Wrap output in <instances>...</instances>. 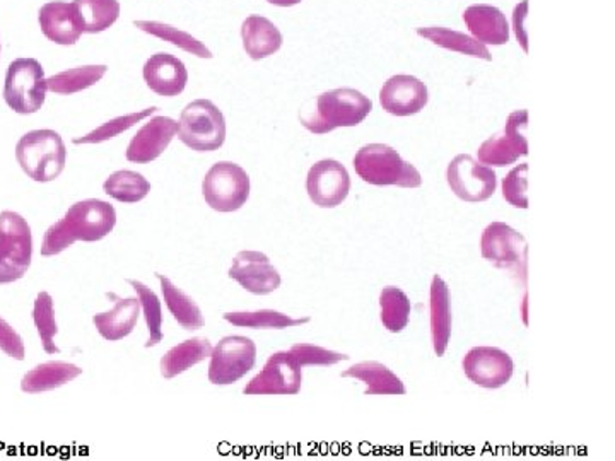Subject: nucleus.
Instances as JSON below:
<instances>
[{
	"instance_id": "obj_1",
	"label": "nucleus",
	"mask_w": 615,
	"mask_h": 461,
	"mask_svg": "<svg viewBox=\"0 0 615 461\" xmlns=\"http://www.w3.org/2000/svg\"><path fill=\"white\" fill-rule=\"evenodd\" d=\"M115 226L116 210L110 201L84 198L70 206L64 218L47 229L39 253L50 258L75 246L78 241L96 243L113 233Z\"/></svg>"
},
{
	"instance_id": "obj_2",
	"label": "nucleus",
	"mask_w": 615,
	"mask_h": 461,
	"mask_svg": "<svg viewBox=\"0 0 615 461\" xmlns=\"http://www.w3.org/2000/svg\"><path fill=\"white\" fill-rule=\"evenodd\" d=\"M373 103L361 91L351 88L326 91L305 106L299 122L311 134H329L335 128L356 127L372 113Z\"/></svg>"
},
{
	"instance_id": "obj_3",
	"label": "nucleus",
	"mask_w": 615,
	"mask_h": 461,
	"mask_svg": "<svg viewBox=\"0 0 615 461\" xmlns=\"http://www.w3.org/2000/svg\"><path fill=\"white\" fill-rule=\"evenodd\" d=\"M16 160L24 175L33 182H55L66 170V142L60 134L50 128L32 130L18 142Z\"/></svg>"
},
{
	"instance_id": "obj_4",
	"label": "nucleus",
	"mask_w": 615,
	"mask_h": 461,
	"mask_svg": "<svg viewBox=\"0 0 615 461\" xmlns=\"http://www.w3.org/2000/svg\"><path fill=\"white\" fill-rule=\"evenodd\" d=\"M354 170L363 182L375 186L419 188L422 176L414 164L403 160L387 143H368L354 155Z\"/></svg>"
},
{
	"instance_id": "obj_5",
	"label": "nucleus",
	"mask_w": 615,
	"mask_h": 461,
	"mask_svg": "<svg viewBox=\"0 0 615 461\" xmlns=\"http://www.w3.org/2000/svg\"><path fill=\"white\" fill-rule=\"evenodd\" d=\"M32 262V226L14 210L0 212V284L23 279Z\"/></svg>"
},
{
	"instance_id": "obj_6",
	"label": "nucleus",
	"mask_w": 615,
	"mask_h": 461,
	"mask_svg": "<svg viewBox=\"0 0 615 461\" xmlns=\"http://www.w3.org/2000/svg\"><path fill=\"white\" fill-rule=\"evenodd\" d=\"M179 139L195 152H214L225 146L226 118L210 100H195L183 108Z\"/></svg>"
},
{
	"instance_id": "obj_7",
	"label": "nucleus",
	"mask_w": 615,
	"mask_h": 461,
	"mask_svg": "<svg viewBox=\"0 0 615 461\" xmlns=\"http://www.w3.org/2000/svg\"><path fill=\"white\" fill-rule=\"evenodd\" d=\"M252 183L247 171L231 161L213 164L202 180V197L216 212H237L247 204Z\"/></svg>"
},
{
	"instance_id": "obj_8",
	"label": "nucleus",
	"mask_w": 615,
	"mask_h": 461,
	"mask_svg": "<svg viewBox=\"0 0 615 461\" xmlns=\"http://www.w3.org/2000/svg\"><path fill=\"white\" fill-rule=\"evenodd\" d=\"M45 70L36 59H18L9 66L4 82V101L20 115L39 112L47 100Z\"/></svg>"
},
{
	"instance_id": "obj_9",
	"label": "nucleus",
	"mask_w": 615,
	"mask_h": 461,
	"mask_svg": "<svg viewBox=\"0 0 615 461\" xmlns=\"http://www.w3.org/2000/svg\"><path fill=\"white\" fill-rule=\"evenodd\" d=\"M255 365V342L243 335H228L213 345L207 377L216 387H228L247 377Z\"/></svg>"
},
{
	"instance_id": "obj_10",
	"label": "nucleus",
	"mask_w": 615,
	"mask_h": 461,
	"mask_svg": "<svg viewBox=\"0 0 615 461\" xmlns=\"http://www.w3.org/2000/svg\"><path fill=\"white\" fill-rule=\"evenodd\" d=\"M303 387V368L289 350H277L269 357L262 371L243 388L248 396L298 395Z\"/></svg>"
},
{
	"instance_id": "obj_11",
	"label": "nucleus",
	"mask_w": 615,
	"mask_h": 461,
	"mask_svg": "<svg viewBox=\"0 0 615 461\" xmlns=\"http://www.w3.org/2000/svg\"><path fill=\"white\" fill-rule=\"evenodd\" d=\"M528 125V112L516 110L508 117L503 130L480 143L477 158L486 166L504 168L515 164L520 158L528 154L525 130Z\"/></svg>"
},
{
	"instance_id": "obj_12",
	"label": "nucleus",
	"mask_w": 615,
	"mask_h": 461,
	"mask_svg": "<svg viewBox=\"0 0 615 461\" xmlns=\"http://www.w3.org/2000/svg\"><path fill=\"white\" fill-rule=\"evenodd\" d=\"M446 182L453 194L470 204L489 200L498 188L496 171L468 154L457 155L448 164Z\"/></svg>"
},
{
	"instance_id": "obj_13",
	"label": "nucleus",
	"mask_w": 615,
	"mask_h": 461,
	"mask_svg": "<svg viewBox=\"0 0 615 461\" xmlns=\"http://www.w3.org/2000/svg\"><path fill=\"white\" fill-rule=\"evenodd\" d=\"M462 368L465 377L477 387L496 390L510 383L515 371V362L506 350L482 345L465 354Z\"/></svg>"
},
{
	"instance_id": "obj_14",
	"label": "nucleus",
	"mask_w": 615,
	"mask_h": 461,
	"mask_svg": "<svg viewBox=\"0 0 615 461\" xmlns=\"http://www.w3.org/2000/svg\"><path fill=\"white\" fill-rule=\"evenodd\" d=\"M306 192L320 209H335L351 192L349 171L337 160L318 161L306 176Z\"/></svg>"
},
{
	"instance_id": "obj_15",
	"label": "nucleus",
	"mask_w": 615,
	"mask_h": 461,
	"mask_svg": "<svg viewBox=\"0 0 615 461\" xmlns=\"http://www.w3.org/2000/svg\"><path fill=\"white\" fill-rule=\"evenodd\" d=\"M229 279L240 284L244 291L267 296L281 287V274L265 253L244 250L232 258Z\"/></svg>"
},
{
	"instance_id": "obj_16",
	"label": "nucleus",
	"mask_w": 615,
	"mask_h": 461,
	"mask_svg": "<svg viewBox=\"0 0 615 461\" xmlns=\"http://www.w3.org/2000/svg\"><path fill=\"white\" fill-rule=\"evenodd\" d=\"M480 255L498 268H519L526 261V241L506 222H491L480 237Z\"/></svg>"
},
{
	"instance_id": "obj_17",
	"label": "nucleus",
	"mask_w": 615,
	"mask_h": 461,
	"mask_svg": "<svg viewBox=\"0 0 615 461\" xmlns=\"http://www.w3.org/2000/svg\"><path fill=\"white\" fill-rule=\"evenodd\" d=\"M174 137H179V122L163 115L149 117L128 142L125 158L130 163H152L164 154Z\"/></svg>"
},
{
	"instance_id": "obj_18",
	"label": "nucleus",
	"mask_w": 615,
	"mask_h": 461,
	"mask_svg": "<svg viewBox=\"0 0 615 461\" xmlns=\"http://www.w3.org/2000/svg\"><path fill=\"white\" fill-rule=\"evenodd\" d=\"M428 85L414 76H394L379 91V105L394 117H410L426 108Z\"/></svg>"
},
{
	"instance_id": "obj_19",
	"label": "nucleus",
	"mask_w": 615,
	"mask_h": 461,
	"mask_svg": "<svg viewBox=\"0 0 615 461\" xmlns=\"http://www.w3.org/2000/svg\"><path fill=\"white\" fill-rule=\"evenodd\" d=\"M143 78L152 93L163 97L180 96L189 82L185 64L171 54L151 55L144 64Z\"/></svg>"
},
{
	"instance_id": "obj_20",
	"label": "nucleus",
	"mask_w": 615,
	"mask_h": 461,
	"mask_svg": "<svg viewBox=\"0 0 615 461\" xmlns=\"http://www.w3.org/2000/svg\"><path fill=\"white\" fill-rule=\"evenodd\" d=\"M38 24L43 35L62 47L76 45L84 33L75 2L55 0L43 5L38 11Z\"/></svg>"
},
{
	"instance_id": "obj_21",
	"label": "nucleus",
	"mask_w": 615,
	"mask_h": 461,
	"mask_svg": "<svg viewBox=\"0 0 615 461\" xmlns=\"http://www.w3.org/2000/svg\"><path fill=\"white\" fill-rule=\"evenodd\" d=\"M430 319L434 354L443 357L452 338V298H449L448 284L437 274L431 280Z\"/></svg>"
},
{
	"instance_id": "obj_22",
	"label": "nucleus",
	"mask_w": 615,
	"mask_h": 461,
	"mask_svg": "<svg viewBox=\"0 0 615 461\" xmlns=\"http://www.w3.org/2000/svg\"><path fill=\"white\" fill-rule=\"evenodd\" d=\"M464 21L468 32L472 33L474 38L485 43L486 47H500L506 45L510 39V24L498 8L486 4L470 5L465 9Z\"/></svg>"
},
{
	"instance_id": "obj_23",
	"label": "nucleus",
	"mask_w": 615,
	"mask_h": 461,
	"mask_svg": "<svg viewBox=\"0 0 615 461\" xmlns=\"http://www.w3.org/2000/svg\"><path fill=\"white\" fill-rule=\"evenodd\" d=\"M241 39L248 57L263 60L277 54L283 47V33L271 20L263 16H250L241 24Z\"/></svg>"
},
{
	"instance_id": "obj_24",
	"label": "nucleus",
	"mask_w": 615,
	"mask_h": 461,
	"mask_svg": "<svg viewBox=\"0 0 615 461\" xmlns=\"http://www.w3.org/2000/svg\"><path fill=\"white\" fill-rule=\"evenodd\" d=\"M139 316L140 304L137 296L136 298L118 299L112 310L94 314L93 325L98 334L105 341L118 342L124 341L134 332Z\"/></svg>"
},
{
	"instance_id": "obj_25",
	"label": "nucleus",
	"mask_w": 615,
	"mask_h": 461,
	"mask_svg": "<svg viewBox=\"0 0 615 461\" xmlns=\"http://www.w3.org/2000/svg\"><path fill=\"white\" fill-rule=\"evenodd\" d=\"M82 369L78 365L66 361H48L27 371L21 380V390L27 395L54 392L57 388L66 387L78 380Z\"/></svg>"
},
{
	"instance_id": "obj_26",
	"label": "nucleus",
	"mask_w": 615,
	"mask_h": 461,
	"mask_svg": "<svg viewBox=\"0 0 615 461\" xmlns=\"http://www.w3.org/2000/svg\"><path fill=\"white\" fill-rule=\"evenodd\" d=\"M342 378H354L366 384L364 395H406V384L388 366L376 361L357 362L342 372Z\"/></svg>"
},
{
	"instance_id": "obj_27",
	"label": "nucleus",
	"mask_w": 615,
	"mask_h": 461,
	"mask_svg": "<svg viewBox=\"0 0 615 461\" xmlns=\"http://www.w3.org/2000/svg\"><path fill=\"white\" fill-rule=\"evenodd\" d=\"M210 353H213V344L207 338L194 337L183 341L161 357L159 361L161 377L164 380H173L194 366L201 365L205 359H209Z\"/></svg>"
},
{
	"instance_id": "obj_28",
	"label": "nucleus",
	"mask_w": 615,
	"mask_h": 461,
	"mask_svg": "<svg viewBox=\"0 0 615 461\" xmlns=\"http://www.w3.org/2000/svg\"><path fill=\"white\" fill-rule=\"evenodd\" d=\"M156 277H158L159 286H161L164 304H167L174 322L179 323L183 330H189V332L202 329L205 325V320L197 301L163 274H156Z\"/></svg>"
},
{
	"instance_id": "obj_29",
	"label": "nucleus",
	"mask_w": 615,
	"mask_h": 461,
	"mask_svg": "<svg viewBox=\"0 0 615 461\" xmlns=\"http://www.w3.org/2000/svg\"><path fill=\"white\" fill-rule=\"evenodd\" d=\"M418 35L430 39L431 43L445 50L458 51V54L468 55L474 59L488 60V62L492 60L491 51L488 50L485 43H480L479 39L465 35V33L453 32L448 27L431 26L419 27Z\"/></svg>"
},
{
	"instance_id": "obj_30",
	"label": "nucleus",
	"mask_w": 615,
	"mask_h": 461,
	"mask_svg": "<svg viewBox=\"0 0 615 461\" xmlns=\"http://www.w3.org/2000/svg\"><path fill=\"white\" fill-rule=\"evenodd\" d=\"M106 72H109V67L103 66V64L64 70V72L47 78L48 91L60 94V96L81 93V91L90 90V88L96 85L101 79L105 78Z\"/></svg>"
},
{
	"instance_id": "obj_31",
	"label": "nucleus",
	"mask_w": 615,
	"mask_h": 461,
	"mask_svg": "<svg viewBox=\"0 0 615 461\" xmlns=\"http://www.w3.org/2000/svg\"><path fill=\"white\" fill-rule=\"evenodd\" d=\"M223 319L229 325L238 326V329L252 330L295 329V326H301L310 322L308 316L295 319L291 314L281 313V311L275 310L232 311V313H225Z\"/></svg>"
},
{
	"instance_id": "obj_32",
	"label": "nucleus",
	"mask_w": 615,
	"mask_h": 461,
	"mask_svg": "<svg viewBox=\"0 0 615 461\" xmlns=\"http://www.w3.org/2000/svg\"><path fill=\"white\" fill-rule=\"evenodd\" d=\"M75 5L82 32L88 35L106 32L121 18L118 0H75Z\"/></svg>"
},
{
	"instance_id": "obj_33",
	"label": "nucleus",
	"mask_w": 615,
	"mask_h": 461,
	"mask_svg": "<svg viewBox=\"0 0 615 461\" xmlns=\"http://www.w3.org/2000/svg\"><path fill=\"white\" fill-rule=\"evenodd\" d=\"M127 283L139 299L140 313H143L146 329H148V341H146L144 347L151 349V347L161 344L164 338L163 304H161V299L152 291L151 287L136 279H128Z\"/></svg>"
},
{
	"instance_id": "obj_34",
	"label": "nucleus",
	"mask_w": 615,
	"mask_h": 461,
	"mask_svg": "<svg viewBox=\"0 0 615 461\" xmlns=\"http://www.w3.org/2000/svg\"><path fill=\"white\" fill-rule=\"evenodd\" d=\"M103 192L122 204H137L151 194V183L137 171H115L103 183Z\"/></svg>"
},
{
	"instance_id": "obj_35",
	"label": "nucleus",
	"mask_w": 615,
	"mask_h": 461,
	"mask_svg": "<svg viewBox=\"0 0 615 461\" xmlns=\"http://www.w3.org/2000/svg\"><path fill=\"white\" fill-rule=\"evenodd\" d=\"M134 24L140 32L171 43L174 47H179L186 54L195 55L198 59H213L214 57L213 51L205 47L201 39L179 30V27L171 26V24L161 23V21H136Z\"/></svg>"
},
{
	"instance_id": "obj_36",
	"label": "nucleus",
	"mask_w": 615,
	"mask_h": 461,
	"mask_svg": "<svg viewBox=\"0 0 615 461\" xmlns=\"http://www.w3.org/2000/svg\"><path fill=\"white\" fill-rule=\"evenodd\" d=\"M412 314L409 296L400 287H384L379 292V320L391 334H400L407 329Z\"/></svg>"
},
{
	"instance_id": "obj_37",
	"label": "nucleus",
	"mask_w": 615,
	"mask_h": 461,
	"mask_svg": "<svg viewBox=\"0 0 615 461\" xmlns=\"http://www.w3.org/2000/svg\"><path fill=\"white\" fill-rule=\"evenodd\" d=\"M156 112H158V108L151 106V108L140 110V112L121 115V117H115L112 118V120L105 122V124L94 128V130L86 134V136L78 137V139L72 140V142H75L76 146H93V143L109 142V140L115 139V137L121 136V134H125L127 130H130V128L136 127L140 122L148 120Z\"/></svg>"
},
{
	"instance_id": "obj_38",
	"label": "nucleus",
	"mask_w": 615,
	"mask_h": 461,
	"mask_svg": "<svg viewBox=\"0 0 615 461\" xmlns=\"http://www.w3.org/2000/svg\"><path fill=\"white\" fill-rule=\"evenodd\" d=\"M33 323H35L36 332L42 341L43 350L47 354H60L58 345L55 344L58 323L55 319V302L50 292L42 291L36 295L35 304H33Z\"/></svg>"
},
{
	"instance_id": "obj_39",
	"label": "nucleus",
	"mask_w": 615,
	"mask_h": 461,
	"mask_svg": "<svg viewBox=\"0 0 615 461\" xmlns=\"http://www.w3.org/2000/svg\"><path fill=\"white\" fill-rule=\"evenodd\" d=\"M287 350L295 356L296 361L299 362L301 368H308V366H335L339 362L349 361L348 354L335 353V350L326 349V347H320V345L306 344V342L291 345Z\"/></svg>"
},
{
	"instance_id": "obj_40",
	"label": "nucleus",
	"mask_w": 615,
	"mask_h": 461,
	"mask_svg": "<svg viewBox=\"0 0 615 461\" xmlns=\"http://www.w3.org/2000/svg\"><path fill=\"white\" fill-rule=\"evenodd\" d=\"M526 183H528V164L526 163L519 164V166L513 168V170L504 176L501 191H503L504 200H506L510 206L516 207V209H526V207H528Z\"/></svg>"
},
{
	"instance_id": "obj_41",
	"label": "nucleus",
	"mask_w": 615,
	"mask_h": 461,
	"mask_svg": "<svg viewBox=\"0 0 615 461\" xmlns=\"http://www.w3.org/2000/svg\"><path fill=\"white\" fill-rule=\"evenodd\" d=\"M0 350L16 361H24L26 356L23 338L2 316H0Z\"/></svg>"
},
{
	"instance_id": "obj_42",
	"label": "nucleus",
	"mask_w": 615,
	"mask_h": 461,
	"mask_svg": "<svg viewBox=\"0 0 615 461\" xmlns=\"http://www.w3.org/2000/svg\"><path fill=\"white\" fill-rule=\"evenodd\" d=\"M528 14V0H523L522 4L516 5L513 12V30H515L516 39L522 45L523 51H528V38L525 33V20Z\"/></svg>"
},
{
	"instance_id": "obj_43",
	"label": "nucleus",
	"mask_w": 615,
	"mask_h": 461,
	"mask_svg": "<svg viewBox=\"0 0 615 461\" xmlns=\"http://www.w3.org/2000/svg\"><path fill=\"white\" fill-rule=\"evenodd\" d=\"M267 2L277 8H293V5L301 4L303 0H267Z\"/></svg>"
}]
</instances>
